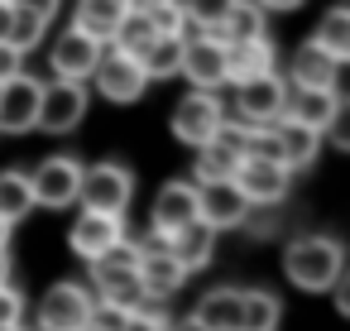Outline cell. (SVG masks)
I'll return each instance as SVG.
<instances>
[{
	"instance_id": "cell-1",
	"label": "cell",
	"mask_w": 350,
	"mask_h": 331,
	"mask_svg": "<svg viewBox=\"0 0 350 331\" xmlns=\"http://www.w3.org/2000/svg\"><path fill=\"white\" fill-rule=\"evenodd\" d=\"M283 274L302 293H326L345 274V250L336 235H297L283 250Z\"/></svg>"
},
{
	"instance_id": "cell-2",
	"label": "cell",
	"mask_w": 350,
	"mask_h": 331,
	"mask_svg": "<svg viewBox=\"0 0 350 331\" xmlns=\"http://www.w3.org/2000/svg\"><path fill=\"white\" fill-rule=\"evenodd\" d=\"M130 197H135V173H130L125 163H111V159H106V163L82 168L77 202H82L87 211H111V216H125Z\"/></svg>"
},
{
	"instance_id": "cell-3",
	"label": "cell",
	"mask_w": 350,
	"mask_h": 331,
	"mask_svg": "<svg viewBox=\"0 0 350 331\" xmlns=\"http://www.w3.org/2000/svg\"><path fill=\"white\" fill-rule=\"evenodd\" d=\"M92 82H96V92H101L106 101H116V106H135V101L144 96V87H149L139 58L125 53V49H116V44L101 49V58H96V68H92Z\"/></svg>"
},
{
	"instance_id": "cell-4",
	"label": "cell",
	"mask_w": 350,
	"mask_h": 331,
	"mask_svg": "<svg viewBox=\"0 0 350 331\" xmlns=\"http://www.w3.org/2000/svg\"><path fill=\"white\" fill-rule=\"evenodd\" d=\"M87 82H68V77H58V82H49L44 92H39V120H34V130H44V135H68V130H77L82 120H87Z\"/></svg>"
},
{
	"instance_id": "cell-5",
	"label": "cell",
	"mask_w": 350,
	"mask_h": 331,
	"mask_svg": "<svg viewBox=\"0 0 350 331\" xmlns=\"http://www.w3.org/2000/svg\"><path fill=\"white\" fill-rule=\"evenodd\" d=\"M230 178H235V187L245 192L250 207H278L288 197V187H293V173L269 154H245Z\"/></svg>"
},
{
	"instance_id": "cell-6",
	"label": "cell",
	"mask_w": 350,
	"mask_h": 331,
	"mask_svg": "<svg viewBox=\"0 0 350 331\" xmlns=\"http://www.w3.org/2000/svg\"><path fill=\"white\" fill-rule=\"evenodd\" d=\"M250 211L254 207L245 202V192L235 187V178H206V183H197V221H206L216 235L245 226Z\"/></svg>"
},
{
	"instance_id": "cell-7",
	"label": "cell",
	"mask_w": 350,
	"mask_h": 331,
	"mask_svg": "<svg viewBox=\"0 0 350 331\" xmlns=\"http://www.w3.org/2000/svg\"><path fill=\"white\" fill-rule=\"evenodd\" d=\"M77 183H82V163L68 159V154H53L44 159L34 173H29V187H34V207H49V211H63L77 202Z\"/></svg>"
},
{
	"instance_id": "cell-8",
	"label": "cell",
	"mask_w": 350,
	"mask_h": 331,
	"mask_svg": "<svg viewBox=\"0 0 350 331\" xmlns=\"http://www.w3.org/2000/svg\"><path fill=\"white\" fill-rule=\"evenodd\" d=\"M39 92L44 82L29 72H10L0 82V135H29L39 120Z\"/></svg>"
},
{
	"instance_id": "cell-9",
	"label": "cell",
	"mask_w": 350,
	"mask_h": 331,
	"mask_svg": "<svg viewBox=\"0 0 350 331\" xmlns=\"http://www.w3.org/2000/svg\"><path fill=\"white\" fill-rule=\"evenodd\" d=\"M240 96H235V111L245 125H273L283 111H288V82L278 72H259L250 82H235Z\"/></svg>"
},
{
	"instance_id": "cell-10",
	"label": "cell",
	"mask_w": 350,
	"mask_h": 331,
	"mask_svg": "<svg viewBox=\"0 0 350 331\" xmlns=\"http://www.w3.org/2000/svg\"><path fill=\"white\" fill-rule=\"evenodd\" d=\"M221 120H226L221 96H211V92H202V87H192V96H183V101L173 106V135H178L187 149L206 144V140L216 135Z\"/></svg>"
},
{
	"instance_id": "cell-11",
	"label": "cell",
	"mask_w": 350,
	"mask_h": 331,
	"mask_svg": "<svg viewBox=\"0 0 350 331\" xmlns=\"http://www.w3.org/2000/svg\"><path fill=\"white\" fill-rule=\"evenodd\" d=\"M178 77H187V82L202 87V92L226 87V39H221V34H192V39L183 44V68H178Z\"/></svg>"
},
{
	"instance_id": "cell-12",
	"label": "cell",
	"mask_w": 350,
	"mask_h": 331,
	"mask_svg": "<svg viewBox=\"0 0 350 331\" xmlns=\"http://www.w3.org/2000/svg\"><path fill=\"white\" fill-rule=\"evenodd\" d=\"M269 154H273L288 173L312 168V163H317V154H321V135H317L312 125L293 120V116H278V120L269 125Z\"/></svg>"
},
{
	"instance_id": "cell-13",
	"label": "cell",
	"mask_w": 350,
	"mask_h": 331,
	"mask_svg": "<svg viewBox=\"0 0 350 331\" xmlns=\"http://www.w3.org/2000/svg\"><path fill=\"white\" fill-rule=\"evenodd\" d=\"M283 116L312 125L317 135H331L340 125V87H288V111Z\"/></svg>"
},
{
	"instance_id": "cell-14",
	"label": "cell",
	"mask_w": 350,
	"mask_h": 331,
	"mask_svg": "<svg viewBox=\"0 0 350 331\" xmlns=\"http://www.w3.org/2000/svg\"><path fill=\"white\" fill-rule=\"evenodd\" d=\"M92 307H96L92 288H82V283H58V288H49L44 302H39V326L77 331V326L92 317Z\"/></svg>"
},
{
	"instance_id": "cell-15",
	"label": "cell",
	"mask_w": 350,
	"mask_h": 331,
	"mask_svg": "<svg viewBox=\"0 0 350 331\" xmlns=\"http://www.w3.org/2000/svg\"><path fill=\"white\" fill-rule=\"evenodd\" d=\"M101 49H106V44H101V39H92V34H82V29L58 34V39H53V53H49L53 77H68V82H92V68H96Z\"/></svg>"
},
{
	"instance_id": "cell-16",
	"label": "cell",
	"mask_w": 350,
	"mask_h": 331,
	"mask_svg": "<svg viewBox=\"0 0 350 331\" xmlns=\"http://www.w3.org/2000/svg\"><path fill=\"white\" fill-rule=\"evenodd\" d=\"M120 235H125V216H111V211H82V216L72 221V230H68V245H72L77 259L92 264V259L106 254Z\"/></svg>"
},
{
	"instance_id": "cell-17",
	"label": "cell",
	"mask_w": 350,
	"mask_h": 331,
	"mask_svg": "<svg viewBox=\"0 0 350 331\" xmlns=\"http://www.w3.org/2000/svg\"><path fill=\"white\" fill-rule=\"evenodd\" d=\"M187 221H197V183H163L159 197H154L149 226L163 230V235H173V230L187 226Z\"/></svg>"
},
{
	"instance_id": "cell-18",
	"label": "cell",
	"mask_w": 350,
	"mask_h": 331,
	"mask_svg": "<svg viewBox=\"0 0 350 331\" xmlns=\"http://www.w3.org/2000/svg\"><path fill=\"white\" fill-rule=\"evenodd\" d=\"M340 58H331L326 49H317L312 39L293 53V63H288V77H293V87H340Z\"/></svg>"
},
{
	"instance_id": "cell-19",
	"label": "cell",
	"mask_w": 350,
	"mask_h": 331,
	"mask_svg": "<svg viewBox=\"0 0 350 331\" xmlns=\"http://www.w3.org/2000/svg\"><path fill=\"white\" fill-rule=\"evenodd\" d=\"M168 254H173L187 274H197V269H206L211 254H216V230H211L206 221H187V226H178V230L168 235Z\"/></svg>"
},
{
	"instance_id": "cell-20",
	"label": "cell",
	"mask_w": 350,
	"mask_h": 331,
	"mask_svg": "<svg viewBox=\"0 0 350 331\" xmlns=\"http://www.w3.org/2000/svg\"><path fill=\"white\" fill-rule=\"evenodd\" d=\"M259 72H273V44L264 39H240L226 44V82H250Z\"/></svg>"
},
{
	"instance_id": "cell-21",
	"label": "cell",
	"mask_w": 350,
	"mask_h": 331,
	"mask_svg": "<svg viewBox=\"0 0 350 331\" xmlns=\"http://www.w3.org/2000/svg\"><path fill=\"white\" fill-rule=\"evenodd\" d=\"M139 278H144V293H149L154 302H163V297H173V293L183 288L187 269H183L168 250H149V254H139Z\"/></svg>"
},
{
	"instance_id": "cell-22",
	"label": "cell",
	"mask_w": 350,
	"mask_h": 331,
	"mask_svg": "<svg viewBox=\"0 0 350 331\" xmlns=\"http://www.w3.org/2000/svg\"><path fill=\"white\" fill-rule=\"evenodd\" d=\"M125 10H130V0H77V10H72V29H82V34H92V39L111 44L116 25L125 20Z\"/></svg>"
},
{
	"instance_id": "cell-23",
	"label": "cell",
	"mask_w": 350,
	"mask_h": 331,
	"mask_svg": "<svg viewBox=\"0 0 350 331\" xmlns=\"http://www.w3.org/2000/svg\"><path fill=\"white\" fill-rule=\"evenodd\" d=\"M183 34H154L135 58H139V68H144V77L149 82H168V77H178V68H183Z\"/></svg>"
},
{
	"instance_id": "cell-24",
	"label": "cell",
	"mask_w": 350,
	"mask_h": 331,
	"mask_svg": "<svg viewBox=\"0 0 350 331\" xmlns=\"http://www.w3.org/2000/svg\"><path fill=\"white\" fill-rule=\"evenodd\" d=\"M269 10L259 5V0H230V10H226V20H221V39L226 44H240V39H264L269 34V20H264Z\"/></svg>"
},
{
	"instance_id": "cell-25",
	"label": "cell",
	"mask_w": 350,
	"mask_h": 331,
	"mask_svg": "<svg viewBox=\"0 0 350 331\" xmlns=\"http://www.w3.org/2000/svg\"><path fill=\"white\" fill-rule=\"evenodd\" d=\"M206 331H240V293L235 288H211L202 302H197V312H192Z\"/></svg>"
},
{
	"instance_id": "cell-26",
	"label": "cell",
	"mask_w": 350,
	"mask_h": 331,
	"mask_svg": "<svg viewBox=\"0 0 350 331\" xmlns=\"http://www.w3.org/2000/svg\"><path fill=\"white\" fill-rule=\"evenodd\" d=\"M278 317H283V307L273 293H264V288L240 293V326L245 331H278Z\"/></svg>"
},
{
	"instance_id": "cell-27",
	"label": "cell",
	"mask_w": 350,
	"mask_h": 331,
	"mask_svg": "<svg viewBox=\"0 0 350 331\" xmlns=\"http://www.w3.org/2000/svg\"><path fill=\"white\" fill-rule=\"evenodd\" d=\"M312 44L345 63V58H350V10H345V5H331V10L321 15V25H317Z\"/></svg>"
},
{
	"instance_id": "cell-28",
	"label": "cell",
	"mask_w": 350,
	"mask_h": 331,
	"mask_svg": "<svg viewBox=\"0 0 350 331\" xmlns=\"http://www.w3.org/2000/svg\"><path fill=\"white\" fill-rule=\"evenodd\" d=\"M240 159H245V154H235L226 140L211 135L206 144H197V163H192V173H197V183H206V178H230Z\"/></svg>"
},
{
	"instance_id": "cell-29",
	"label": "cell",
	"mask_w": 350,
	"mask_h": 331,
	"mask_svg": "<svg viewBox=\"0 0 350 331\" xmlns=\"http://www.w3.org/2000/svg\"><path fill=\"white\" fill-rule=\"evenodd\" d=\"M34 211V187H29V173H0V216L10 226L25 221Z\"/></svg>"
},
{
	"instance_id": "cell-30",
	"label": "cell",
	"mask_w": 350,
	"mask_h": 331,
	"mask_svg": "<svg viewBox=\"0 0 350 331\" xmlns=\"http://www.w3.org/2000/svg\"><path fill=\"white\" fill-rule=\"evenodd\" d=\"M49 25H53V20H44V15H34V10H15V20H10V34H5V44H10L15 53H34V49L44 44Z\"/></svg>"
},
{
	"instance_id": "cell-31",
	"label": "cell",
	"mask_w": 350,
	"mask_h": 331,
	"mask_svg": "<svg viewBox=\"0 0 350 331\" xmlns=\"http://www.w3.org/2000/svg\"><path fill=\"white\" fill-rule=\"evenodd\" d=\"M163 312L154 307V302H144V307H135V312H125V321H120V331H163Z\"/></svg>"
},
{
	"instance_id": "cell-32",
	"label": "cell",
	"mask_w": 350,
	"mask_h": 331,
	"mask_svg": "<svg viewBox=\"0 0 350 331\" xmlns=\"http://www.w3.org/2000/svg\"><path fill=\"white\" fill-rule=\"evenodd\" d=\"M20 317H25V297L10 283H0V326H15Z\"/></svg>"
},
{
	"instance_id": "cell-33",
	"label": "cell",
	"mask_w": 350,
	"mask_h": 331,
	"mask_svg": "<svg viewBox=\"0 0 350 331\" xmlns=\"http://www.w3.org/2000/svg\"><path fill=\"white\" fill-rule=\"evenodd\" d=\"M15 10H34V15H44V20H53L58 10H63V0H10Z\"/></svg>"
},
{
	"instance_id": "cell-34",
	"label": "cell",
	"mask_w": 350,
	"mask_h": 331,
	"mask_svg": "<svg viewBox=\"0 0 350 331\" xmlns=\"http://www.w3.org/2000/svg\"><path fill=\"white\" fill-rule=\"evenodd\" d=\"M20 58H25V53H15L10 44H0V82H5L10 72H20Z\"/></svg>"
},
{
	"instance_id": "cell-35",
	"label": "cell",
	"mask_w": 350,
	"mask_h": 331,
	"mask_svg": "<svg viewBox=\"0 0 350 331\" xmlns=\"http://www.w3.org/2000/svg\"><path fill=\"white\" fill-rule=\"evenodd\" d=\"M163 331H206V326H202L197 317H178V321L168 317V321H163Z\"/></svg>"
},
{
	"instance_id": "cell-36",
	"label": "cell",
	"mask_w": 350,
	"mask_h": 331,
	"mask_svg": "<svg viewBox=\"0 0 350 331\" xmlns=\"http://www.w3.org/2000/svg\"><path fill=\"white\" fill-rule=\"evenodd\" d=\"M10 20H15V5L0 0V44H5V34H10Z\"/></svg>"
},
{
	"instance_id": "cell-37",
	"label": "cell",
	"mask_w": 350,
	"mask_h": 331,
	"mask_svg": "<svg viewBox=\"0 0 350 331\" xmlns=\"http://www.w3.org/2000/svg\"><path fill=\"white\" fill-rule=\"evenodd\" d=\"M259 5H264V10L273 15V10H297V5H302V0H259Z\"/></svg>"
},
{
	"instance_id": "cell-38",
	"label": "cell",
	"mask_w": 350,
	"mask_h": 331,
	"mask_svg": "<svg viewBox=\"0 0 350 331\" xmlns=\"http://www.w3.org/2000/svg\"><path fill=\"white\" fill-rule=\"evenodd\" d=\"M77 331H116V326H106V321H96V317H87V321H82Z\"/></svg>"
},
{
	"instance_id": "cell-39",
	"label": "cell",
	"mask_w": 350,
	"mask_h": 331,
	"mask_svg": "<svg viewBox=\"0 0 350 331\" xmlns=\"http://www.w3.org/2000/svg\"><path fill=\"white\" fill-rule=\"evenodd\" d=\"M10 230H15V226H10L5 216H0V250H5V245H10Z\"/></svg>"
},
{
	"instance_id": "cell-40",
	"label": "cell",
	"mask_w": 350,
	"mask_h": 331,
	"mask_svg": "<svg viewBox=\"0 0 350 331\" xmlns=\"http://www.w3.org/2000/svg\"><path fill=\"white\" fill-rule=\"evenodd\" d=\"M0 283H10V254L0 250Z\"/></svg>"
},
{
	"instance_id": "cell-41",
	"label": "cell",
	"mask_w": 350,
	"mask_h": 331,
	"mask_svg": "<svg viewBox=\"0 0 350 331\" xmlns=\"http://www.w3.org/2000/svg\"><path fill=\"white\" fill-rule=\"evenodd\" d=\"M149 5H163V0H130V10H149Z\"/></svg>"
},
{
	"instance_id": "cell-42",
	"label": "cell",
	"mask_w": 350,
	"mask_h": 331,
	"mask_svg": "<svg viewBox=\"0 0 350 331\" xmlns=\"http://www.w3.org/2000/svg\"><path fill=\"white\" fill-rule=\"evenodd\" d=\"M0 331H25V326H20V321H15V326H0Z\"/></svg>"
},
{
	"instance_id": "cell-43",
	"label": "cell",
	"mask_w": 350,
	"mask_h": 331,
	"mask_svg": "<svg viewBox=\"0 0 350 331\" xmlns=\"http://www.w3.org/2000/svg\"><path fill=\"white\" fill-rule=\"evenodd\" d=\"M34 331H53V326H34Z\"/></svg>"
},
{
	"instance_id": "cell-44",
	"label": "cell",
	"mask_w": 350,
	"mask_h": 331,
	"mask_svg": "<svg viewBox=\"0 0 350 331\" xmlns=\"http://www.w3.org/2000/svg\"><path fill=\"white\" fill-rule=\"evenodd\" d=\"M240 331H245V326H240Z\"/></svg>"
}]
</instances>
